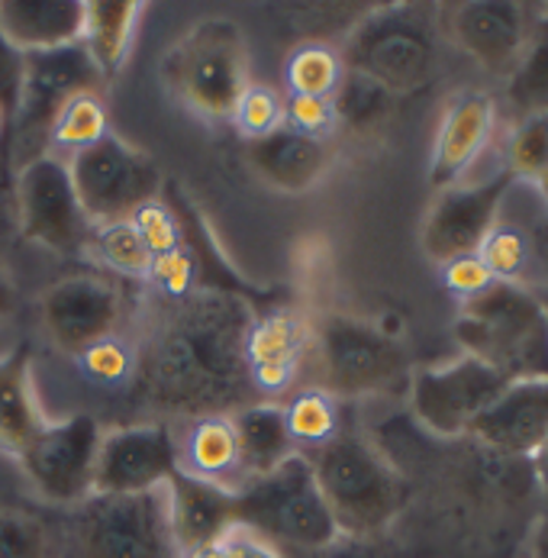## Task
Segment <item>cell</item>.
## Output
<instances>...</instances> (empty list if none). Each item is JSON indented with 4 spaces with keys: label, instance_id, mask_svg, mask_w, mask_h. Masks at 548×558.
Listing matches in <instances>:
<instances>
[{
    "label": "cell",
    "instance_id": "cell-1",
    "mask_svg": "<svg viewBox=\"0 0 548 558\" xmlns=\"http://www.w3.org/2000/svg\"><path fill=\"white\" fill-rule=\"evenodd\" d=\"M252 307L223 288L191 291L133 362V400L161 420L227 416L252 407L245 365Z\"/></svg>",
    "mask_w": 548,
    "mask_h": 558
},
{
    "label": "cell",
    "instance_id": "cell-2",
    "mask_svg": "<svg viewBox=\"0 0 548 558\" xmlns=\"http://www.w3.org/2000/svg\"><path fill=\"white\" fill-rule=\"evenodd\" d=\"M452 332L465 355L507 381L548 378V307L526 284L494 281L459 304Z\"/></svg>",
    "mask_w": 548,
    "mask_h": 558
},
{
    "label": "cell",
    "instance_id": "cell-3",
    "mask_svg": "<svg viewBox=\"0 0 548 558\" xmlns=\"http://www.w3.org/2000/svg\"><path fill=\"white\" fill-rule=\"evenodd\" d=\"M339 536L381 539L406 507L410 487L358 433H336L307 459Z\"/></svg>",
    "mask_w": 548,
    "mask_h": 558
},
{
    "label": "cell",
    "instance_id": "cell-4",
    "mask_svg": "<svg viewBox=\"0 0 548 558\" xmlns=\"http://www.w3.org/2000/svg\"><path fill=\"white\" fill-rule=\"evenodd\" d=\"M322 395L332 400L378 398L410 388L403 345L375 323L349 314H326L310 323L307 355Z\"/></svg>",
    "mask_w": 548,
    "mask_h": 558
},
{
    "label": "cell",
    "instance_id": "cell-5",
    "mask_svg": "<svg viewBox=\"0 0 548 558\" xmlns=\"http://www.w3.org/2000/svg\"><path fill=\"white\" fill-rule=\"evenodd\" d=\"M233 494L235 523L258 533L281 553L291 549L307 556L339 539L307 456H291L275 472L242 481Z\"/></svg>",
    "mask_w": 548,
    "mask_h": 558
},
{
    "label": "cell",
    "instance_id": "cell-6",
    "mask_svg": "<svg viewBox=\"0 0 548 558\" xmlns=\"http://www.w3.org/2000/svg\"><path fill=\"white\" fill-rule=\"evenodd\" d=\"M168 90L204 120L233 117L248 87V52L242 29L227 16H210L191 26L161 62Z\"/></svg>",
    "mask_w": 548,
    "mask_h": 558
},
{
    "label": "cell",
    "instance_id": "cell-7",
    "mask_svg": "<svg viewBox=\"0 0 548 558\" xmlns=\"http://www.w3.org/2000/svg\"><path fill=\"white\" fill-rule=\"evenodd\" d=\"M168 487L90 494L69 520L65 558H174Z\"/></svg>",
    "mask_w": 548,
    "mask_h": 558
},
{
    "label": "cell",
    "instance_id": "cell-8",
    "mask_svg": "<svg viewBox=\"0 0 548 558\" xmlns=\"http://www.w3.org/2000/svg\"><path fill=\"white\" fill-rule=\"evenodd\" d=\"M342 69L378 81L403 97L426 87L436 72V36L429 13L419 7L368 10L349 33L342 49Z\"/></svg>",
    "mask_w": 548,
    "mask_h": 558
},
{
    "label": "cell",
    "instance_id": "cell-9",
    "mask_svg": "<svg viewBox=\"0 0 548 558\" xmlns=\"http://www.w3.org/2000/svg\"><path fill=\"white\" fill-rule=\"evenodd\" d=\"M100 84L103 75L97 72L81 43L52 52H26L23 100L13 130V156L20 165L42 159V149L65 104L84 94H97Z\"/></svg>",
    "mask_w": 548,
    "mask_h": 558
},
{
    "label": "cell",
    "instance_id": "cell-10",
    "mask_svg": "<svg viewBox=\"0 0 548 558\" xmlns=\"http://www.w3.org/2000/svg\"><path fill=\"white\" fill-rule=\"evenodd\" d=\"M81 214L100 227L130 220L143 204L158 201L161 174L149 156L136 153L117 136L75 153L69 165Z\"/></svg>",
    "mask_w": 548,
    "mask_h": 558
},
{
    "label": "cell",
    "instance_id": "cell-11",
    "mask_svg": "<svg viewBox=\"0 0 548 558\" xmlns=\"http://www.w3.org/2000/svg\"><path fill=\"white\" fill-rule=\"evenodd\" d=\"M510 381L484 362L462 355L410 378V410L439 439H468L474 420Z\"/></svg>",
    "mask_w": 548,
    "mask_h": 558
},
{
    "label": "cell",
    "instance_id": "cell-12",
    "mask_svg": "<svg viewBox=\"0 0 548 558\" xmlns=\"http://www.w3.org/2000/svg\"><path fill=\"white\" fill-rule=\"evenodd\" d=\"M513 184H516L513 171L500 168L487 181L452 184L439 191L423 223V252L429 255V262L442 268L455 258L477 255V248L497 227L500 207L513 191Z\"/></svg>",
    "mask_w": 548,
    "mask_h": 558
},
{
    "label": "cell",
    "instance_id": "cell-13",
    "mask_svg": "<svg viewBox=\"0 0 548 558\" xmlns=\"http://www.w3.org/2000/svg\"><path fill=\"white\" fill-rule=\"evenodd\" d=\"M100 429L94 416H69L65 423H46V429L20 456L26 478L52 504H81L94 494Z\"/></svg>",
    "mask_w": 548,
    "mask_h": 558
},
{
    "label": "cell",
    "instance_id": "cell-14",
    "mask_svg": "<svg viewBox=\"0 0 548 558\" xmlns=\"http://www.w3.org/2000/svg\"><path fill=\"white\" fill-rule=\"evenodd\" d=\"M13 204L23 236L56 252H75L87 236V217L81 214L69 165L42 159L20 168L13 184Z\"/></svg>",
    "mask_w": 548,
    "mask_h": 558
},
{
    "label": "cell",
    "instance_id": "cell-15",
    "mask_svg": "<svg viewBox=\"0 0 548 558\" xmlns=\"http://www.w3.org/2000/svg\"><path fill=\"white\" fill-rule=\"evenodd\" d=\"M39 314L49 339L62 352L81 359L90 345L113 336L117 323L123 317V298L103 278L72 275L46 291Z\"/></svg>",
    "mask_w": 548,
    "mask_h": 558
},
{
    "label": "cell",
    "instance_id": "cell-16",
    "mask_svg": "<svg viewBox=\"0 0 548 558\" xmlns=\"http://www.w3.org/2000/svg\"><path fill=\"white\" fill-rule=\"evenodd\" d=\"M178 472V452L165 423L113 429L97 446L94 494H143L165 487Z\"/></svg>",
    "mask_w": 548,
    "mask_h": 558
},
{
    "label": "cell",
    "instance_id": "cell-17",
    "mask_svg": "<svg viewBox=\"0 0 548 558\" xmlns=\"http://www.w3.org/2000/svg\"><path fill=\"white\" fill-rule=\"evenodd\" d=\"M449 36L490 75L510 78L529 43V20L520 3L474 0L455 3L442 13Z\"/></svg>",
    "mask_w": 548,
    "mask_h": 558
},
{
    "label": "cell",
    "instance_id": "cell-18",
    "mask_svg": "<svg viewBox=\"0 0 548 558\" xmlns=\"http://www.w3.org/2000/svg\"><path fill=\"white\" fill-rule=\"evenodd\" d=\"M487 452L529 462L548 439V378L510 381L468 433Z\"/></svg>",
    "mask_w": 548,
    "mask_h": 558
},
{
    "label": "cell",
    "instance_id": "cell-19",
    "mask_svg": "<svg viewBox=\"0 0 548 558\" xmlns=\"http://www.w3.org/2000/svg\"><path fill=\"white\" fill-rule=\"evenodd\" d=\"M165 487H168V517H171V536L178 553L214 546L230 526H235L233 487L187 475L181 469Z\"/></svg>",
    "mask_w": 548,
    "mask_h": 558
},
{
    "label": "cell",
    "instance_id": "cell-20",
    "mask_svg": "<svg viewBox=\"0 0 548 558\" xmlns=\"http://www.w3.org/2000/svg\"><path fill=\"white\" fill-rule=\"evenodd\" d=\"M310 342V323L294 311L258 317L245 339V365L255 391L281 395L294 385Z\"/></svg>",
    "mask_w": 548,
    "mask_h": 558
},
{
    "label": "cell",
    "instance_id": "cell-21",
    "mask_svg": "<svg viewBox=\"0 0 548 558\" xmlns=\"http://www.w3.org/2000/svg\"><path fill=\"white\" fill-rule=\"evenodd\" d=\"M494 100L487 94H459L439 123L436 146H433V161H429V184L446 191L459 184V178L468 171L474 159L484 153L494 133Z\"/></svg>",
    "mask_w": 548,
    "mask_h": 558
},
{
    "label": "cell",
    "instance_id": "cell-22",
    "mask_svg": "<svg viewBox=\"0 0 548 558\" xmlns=\"http://www.w3.org/2000/svg\"><path fill=\"white\" fill-rule=\"evenodd\" d=\"M84 3L78 0H3L0 36L16 52H52L81 43Z\"/></svg>",
    "mask_w": 548,
    "mask_h": 558
},
{
    "label": "cell",
    "instance_id": "cell-23",
    "mask_svg": "<svg viewBox=\"0 0 548 558\" xmlns=\"http://www.w3.org/2000/svg\"><path fill=\"white\" fill-rule=\"evenodd\" d=\"M248 161L275 191L304 194L329 168V149L322 140L304 136L291 126H278L275 133L248 143Z\"/></svg>",
    "mask_w": 548,
    "mask_h": 558
},
{
    "label": "cell",
    "instance_id": "cell-24",
    "mask_svg": "<svg viewBox=\"0 0 548 558\" xmlns=\"http://www.w3.org/2000/svg\"><path fill=\"white\" fill-rule=\"evenodd\" d=\"M29 365L33 352L26 342L0 359V449L10 456H23L26 446L46 429V420L33 398Z\"/></svg>",
    "mask_w": 548,
    "mask_h": 558
},
{
    "label": "cell",
    "instance_id": "cell-25",
    "mask_svg": "<svg viewBox=\"0 0 548 558\" xmlns=\"http://www.w3.org/2000/svg\"><path fill=\"white\" fill-rule=\"evenodd\" d=\"M235 442H239V469L242 478H258L275 472L281 462L294 456V439L288 429V416L275 403H252L235 410Z\"/></svg>",
    "mask_w": 548,
    "mask_h": 558
},
{
    "label": "cell",
    "instance_id": "cell-26",
    "mask_svg": "<svg viewBox=\"0 0 548 558\" xmlns=\"http://www.w3.org/2000/svg\"><path fill=\"white\" fill-rule=\"evenodd\" d=\"M143 3L130 0H94L84 3V29H81V46L97 65L103 81L113 78L133 46L136 23H139Z\"/></svg>",
    "mask_w": 548,
    "mask_h": 558
},
{
    "label": "cell",
    "instance_id": "cell-27",
    "mask_svg": "<svg viewBox=\"0 0 548 558\" xmlns=\"http://www.w3.org/2000/svg\"><path fill=\"white\" fill-rule=\"evenodd\" d=\"M397 94L381 87L378 81L365 78L358 72H342V81L332 94V113L336 126H342L352 136H372L378 133L397 110Z\"/></svg>",
    "mask_w": 548,
    "mask_h": 558
},
{
    "label": "cell",
    "instance_id": "cell-28",
    "mask_svg": "<svg viewBox=\"0 0 548 558\" xmlns=\"http://www.w3.org/2000/svg\"><path fill=\"white\" fill-rule=\"evenodd\" d=\"M187 475L230 487L227 481L239 475V442L230 416H204L187 429Z\"/></svg>",
    "mask_w": 548,
    "mask_h": 558
},
{
    "label": "cell",
    "instance_id": "cell-29",
    "mask_svg": "<svg viewBox=\"0 0 548 558\" xmlns=\"http://www.w3.org/2000/svg\"><path fill=\"white\" fill-rule=\"evenodd\" d=\"M510 100L523 110H548V10L533 20L526 52L510 75Z\"/></svg>",
    "mask_w": 548,
    "mask_h": 558
},
{
    "label": "cell",
    "instance_id": "cell-30",
    "mask_svg": "<svg viewBox=\"0 0 548 558\" xmlns=\"http://www.w3.org/2000/svg\"><path fill=\"white\" fill-rule=\"evenodd\" d=\"M513 178L539 181L548 171V110H533L516 120L507 136V165Z\"/></svg>",
    "mask_w": 548,
    "mask_h": 558
},
{
    "label": "cell",
    "instance_id": "cell-31",
    "mask_svg": "<svg viewBox=\"0 0 548 558\" xmlns=\"http://www.w3.org/2000/svg\"><path fill=\"white\" fill-rule=\"evenodd\" d=\"M342 72L345 69H342V59L336 49H329L322 43H307L288 62V84L301 97L332 100V94L342 81Z\"/></svg>",
    "mask_w": 548,
    "mask_h": 558
},
{
    "label": "cell",
    "instance_id": "cell-32",
    "mask_svg": "<svg viewBox=\"0 0 548 558\" xmlns=\"http://www.w3.org/2000/svg\"><path fill=\"white\" fill-rule=\"evenodd\" d=\"M103 136H110L107 130V107L97 100V94H84L65 104V110L59 113L49 143L69 153H81L97 146Z\"/></svg>",
    "mask_w": 548,
    "mask_h": 558
},
{
    "label": "cell",
    "instance_id": "cell-33",
    "mask_svg": "<svg viewBox=\"0 0 548 558\" xmlns=\"http://www.w3.org/2000/svg\"><path fill=\"white\" fill-rule=\"evenodd\" d=\"M23 78H26V56L16 52L0 36V171L7 178L13 174L10 161H13V130L23 100Z\"/></svg>",
    "mask_w": 548,
    "mask_h": 558
},
{
    "label": "cell",
    "instance_id": "cell-34",
    "mask_svg": "<svg viewBox=\"0 0 548 558\" xmlns=\"http://www.w3.org/2000/svg\"><path fill=\"white\" fill-rule=\"evenodd\" d=\"M288 416V429L294 442H307V446H322L339 433V410L336 400L322 395L319 388H304L301 395L284 410Z\"/></svg>",
    "mask_w": 548,
    "mask_h": 558
},
{
    "label": "cell",
    "instance_id": "cell-35",
    "mask_svg": "<svg viewBox=\"0 0 548 558\" xmlns=\"http://www.w3.org/2000/svg\"><path fill=\"white\" fill-rule=\"evenodd\" d=\"M477 258L494 275V281L523 284V275L533 262V245H529V236L520 233L516 227L497 223L490 230V236L484 240V245L477 248Z\"/></svg>",
    "mask_w": 548,
    "mask_h": 558
},
{
    "label": "cell",
    "instance_id": "cell-36",
    "mask_svg": "<svg viewBox=\"0 0 548 558\" xmlns=\"http://www.w3.org/2000/svg\"><path fill=\"white\" fill-rule=\"evenodd\" d=\"M94 248H97L103 265H110L113 271H123L130 278H143L153 268V252L136 236L130 220L100 227L94 233Z\"/></svg>",
    "mask_w": 548,
    "mask_h": 558
},
{
    "label": "cell",
    "instance_id": "cell-37",
    "mask_svg": "<svg viewBox=\"0 0 548 558\" xmlns=\"http://www.w3.org/2000/svg\"><path fill=\"white\" fill-rule=\"evenodd\" d=\"M233 120L248 140H261V136L275 133L278 126H284V104L268 84L248 81V87L242 90V97L235 104Z\"/></svg>",
    "mask_w": 548,
    "mask_h": 558
},
{
    "label": "cell",
    "instance_id": "cell-38",
    "mask_svg": "<svg viewBox=\"0 0 548 558\" xmlns=\"http://www.w3.org/2000/svg\"><path fill=\"white\" fill-rule=\"evenodd\" d=\"M46 526L23 510H0V558H46Z\"/></svg>",
    "mask_w": 548,
    "mask_h": 558
},
{
    "label": "cell",
    "instance_id": "cell-39",
    "mask_svg": "<svg viewBox=\"0 0 548 558\" xmlns=\"http://www.w3.org/2000/svg\"><path fill=\"white\" fill-rule=\"evenodd\" d=\"M130 227L136 230V236L143 240V245L156 255L165 252H174L181 248V223L174 217V210L161 201H149L143 204L133 217H130Z\"/></svg>",
    "mask_w": 548,
    "mask_h": 558
},
{
    "label": "cell",
    "instance_id": "cell-40",
    "mask_svg": "<svg viewBox=\"0 0 548 558\" xmlns=\"http://www.w3.org/2000/svg\"><path fill=\"white\" fill-rule=\"evenodd\" d=\"M153 281L165 294L171 298H187L194 291V281H197V258L181 245L174 252H165V255H156L153 258V268H149Z\"/></svg>",
    "mask_w": 548,
    "mask_h": 558
},
{
    "label": "cell",
    "instance_id": "cell-41",
    "mask_svg": "<svg viewBox=\"0 0 548 558\" xmlns=\"http://www.w3.org/2000/svg\"><path fill=\"white\" fill-rule=\"evenodd\" d=\"M81 368L97 378V381H123L130 372H133V355L123 342H117L113 336L90 345L84 355H81Z\"/></svg>",
    "mask_w": 548,
    "mask_h": 558
},
{
    "label": "cell",
    "instance_id": "cell-42",
    "mask_svg": "<svg viewBox=\"0 0 548 558\" xmlns=\"http://www.w3.org/2000/svg\"><path fill=\"white\" fill-rule=\"evenodd\" d=\"M284 117L291 120V130H297L304 136H314V140H322V136H329L336 130L332 100H322V97L291 94V100L284 107Z\"/></svg>",
    "mask_w": 548,
    "mask_h": 558
},
{
    "label": "cell",
    "instance_id": "cell-43",
    "mask_svg": "<svg viewBox=\"0 0 548 558\" xmlns=\"http://www.w3.org/2000/svg\"><path fill=\"white\" fill-rule=\"evenodd\" d=\"M442 281L449 288L452 298H459V304H465L471 298H477L480 291H487L494 284V275L484 268V262L477 255L455 258L449 265H442Z\"/></svg>",
    "mask_w": 548,
    "mask_h": 558
},
{
    "label": "cell",
    "instance_id": "cell-44",
    "mask_svg": "<svg viewBox=\"0 0 548 558\" xmlns=\"http://www.w3.org/2000/svg\"><path fill=\"white\" fill-rule=\"evenodd\" d=\"M220 549L227 553V558H288L278 546H271L268 539H261L258 533H252L239 523L220 536Z\"/></svg>",
    "mask_w": 548,
    "mask_h": 558
},
{
    "label": "cell",
    "instance_id": "cell-45",
    "mask_svg": "<svg viewBox=\"0 0 548 558\" xmlns=\"http://www.w3.org/2000/svg\"><path fill=\"white\" fill-rule=\"evenodd\" d=\"M304 558H400V553L393 546H388L385 539H349V536H339L332 546L307 553Z\"/></svg>",
    "mask_w": 548,
    "mask_h": 558
},
{
    "label": "cell",
    "instance_id": "cell-46",
    "mask_svg": "<svg viewBox=\"0 0 548 558\" xmlns=\"http://www.w3.org/2000/svg\"><path fill=\"white\" fill-rule=\"evenodd\" d=\"M13 217H16L13 184H10V178L0 171V242H7V233H10V227H13Z\"/></svg>",
    "mask_w": 548,
    "mask_h": 558
},
{
    "label": "cell",
    "instance_id": "cell-47",
    "mask_svg": "<svg viewBox=\"0 0 548 558\" xmlns=\"http://www.w3.org/2000/svg\"><path fill=\"white\" fill-rule=\"evenodd\" d=\"M529 465H533L536 490H539V497H543V504H546V513H548V439H546V446L529 459Z\"/></svg>",
    "mask_w": 548,
    "mask_h": 558
},
{
    "label": "cell",
    "instance_id": "cell-48",
    "mask_svg": "<svg viewBox=\"0 0 548 558\" xmlns=\"http://www.w3.org/2000/svg\"><path fill=\"white\" fill-rule=\"evenodd\" d=\"M529 245H533V258L543 265V271H546V278H548V220L529 236Z\"/></svg>",
    "mask_w": 548,
    "mask_h": 558
},
{
    "label": "cell",
    "instance_id": "cell-49",
    "mask_svg": "<svg viewBox=\"0 0 548 558\" xmlns=\"http://www.w3.org/2000/svg\"><path fill=\"white\" fill-rule=\"evenodd\" d=\"M16 307V288H13V281H10V275L0 268V319L7 317L10 311Z\"/></svg>",
    "mask_w": 548,
    "mask_h": 558
},
{
    "label": "cell",
    "instance_id": "cell-50",
    "mask_svg": "<svg viewBox=\"0 0 548 558\" xmlns=\"http://www.w3.org/2000/svg\"><path fill=\"white\" fill-rule=\"evenodd\" d=\"M533 558H548V513L543 517L539 530H536V539H533Z\"/></svg>",
    "mask_w": 548,
    "mask_h": 558
},
{
    "label": "cell",
    "instance_id": "cell-51",
    "mask_svg": "<svg viewBox=\"0 0 548 558\" xmlns=\"http://www.w3.org/2000/svg\"><path fill=\"white\" fill-rule=\"evenodd\" d=\"M184 558H227V553L220 549V543H214V546H204V549L184 553Z\"/></svg>",
    "mask_w": 548,
    "mask_h": 558
},
{
    "label": "cell",
    "instance_id": "cell-52",
    "mask_svg": "<svg viewBox=\"0 0 548 558\" xmlns=\"http://www.w3.org/2000/svg\"><path fill=\"white\" fill-rule=\"evenodd\" d=\"M536 187H539V194H543V201H546V207H548V171L536 181Z\"/></svg>",
    "mask_w": 548,
    "mask_h": 558
},
{
    "label": "cell",
    "instance_id": "cell-53",
    "mask_svg": "<svg viewBox=\"0 0 548 558\" xmlns=\"http://www.w3.org/2000/svg\"><path fill=\"white\" fill-rule=\"evenodd\" d=\"M539 298H543V304L548 307V288H543V291H539Z\"/></svg>",
    "mask_w": 548,
    "mask_h": 558
}]
</instances>
